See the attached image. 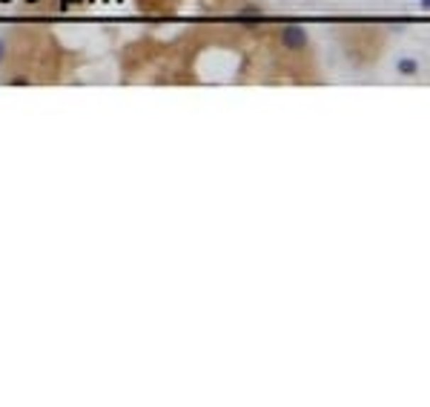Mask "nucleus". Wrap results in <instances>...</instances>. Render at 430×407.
I'll use <instances>...</instances> for the list:
<instances>
[{"instance_id":"f257e3e1","label":"nucleus","mask_w":430,"mask_h":407,"mask_svg":"<svg viewBox=\"0 0 430 407\" xmlns=\"http://www.w3.org/2000/svg\"><path fill=\"white\" fill-rule=\"evenodd\" d=\"M281 43H284L287 49H304L307 35H304V29L290 26V29H284V32H281Z\"/></svg>"}]
</instances>
